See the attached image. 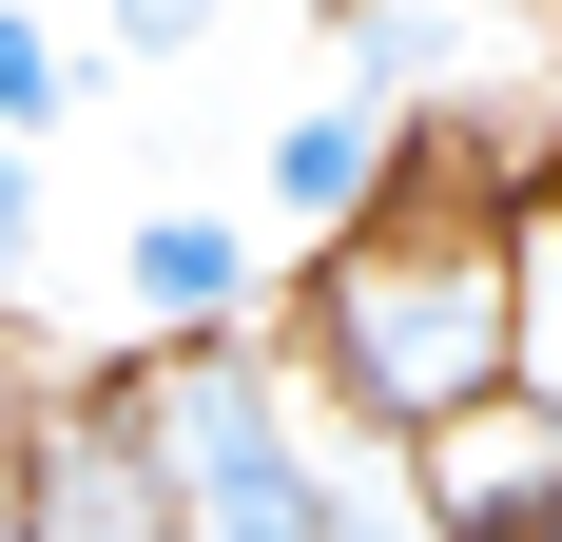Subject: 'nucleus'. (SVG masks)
<instances>
[{
	"mask_svg": "<svg viewBox=\"0 0 562 542\" xmlns=\"http://www.w3.org/2000/svg\"><path fill=\"white\" fill-rule=\"evenodd\" d=\"M116 407L156 445V542H349V465H369V445H349L252 329L116 369Z\"/></svg>",
	"mask_w": 562,
	"mask_h": 542,
	"instance_id": "1",
	"label": "nucleus"
},
{
	"mask_svg": "<svg viewBox=\"0 0 562 542\" xmlns=\"http://www.w3.org/2000/svg\"><path fill=\"white\" fill-rule=\"evenodd\" d=\"M524 387V252H485V214L349 233L330 252V407L349 427H465Z\"/></svg>",
	"mask_w": 562,
	"mask_h": 542,
	"instance_id": "2",
	"label": "nucleus"
},
{
	"mask_svg": "<svg viewBox=\"0 0 562 542\" xmlns=\"http://www.w3.org/2000/svg\"><path fill=\"white\" fill-rule=\"evenodd\" d=\"M40 116H58V39L0 0V136H40Z\"/></svg>",
	"mask_w": 562,
	"mask_h": 542,
	"instance_id": "7",
	"label": "nucleus"
},
{
	"mask_svg": "<svg viewBox=\"0 0 562 542\" xmlns=\"http://www.w3.org/2000/svg\"><path fill=\"white\" fill-rule=\"evenodd\" d=\"M389 174H407V116L389 98H311V116H272V214H311V233H369L389 214Z\"/></svg>",
	"mask_w": 562,
	"mask_h": 542,
	"instance_id": "5",
	"label": "nucleus"
},
{
	"mask_svg": "<svg viewBox=\"0 0 562 542\" xmlns=\"http://www.w3.org/2000/svg\"><path fill=\"white\" fill-rule=\"evenodd\" d=\"M116 291H136V329H156V349H214V329H233V214H136Z\"/></svg>",
	"mask_w": 562,
	"mask_h": 542,
	"instance_id": "6",
	"label": "nucleus"
},
{
	"mask_svg": "<svg viewBox=\"0 0 562 542\" xmlns=\"http://www.w3.org/2000/svg\"><path fill=\"white\" fill-rule=\"evenodd\" d=\"M214 20H233V0H116V39H136V58H194Z\"/></svg>",
	"mask_w": 562,
	"mask_h": 542,
	"instance_id": "8",
	"label": "nucleus"
},
{
	"mask_svg": "<svg viewBox=\"0 0 562 542\" xmlns=\"http://www.w3.org/2000/svg\"><path fill=\"white\" fill-rule=\"evenodd\" d=\"M0 523L20 542H156V445L116 387H58L40 427H0Z\"/></svg>",
	"mask_w": 562,
	"mask_h": 542,
	"instance_id": "3",
	"label": "nucleus"
},
{
	"mask_svg": "<svg viewBox=\"0 0 562 542\" xmlns=\"http://www.w3.org/2000/svg\"><path fill=\"white\" fill-rule=\"evenodd\" d=\"M349 542H427V523H407V485H389V465H349Z\"/></svg>",
	"mask_w": 562,
	"mask_h": 542,
	"instance_id": "10",
	"label": "nucleus"
},
{
	"mask_svg": "<svg viewBox=\"0 0 562 542\" xmlns=\"http://www.w3.org/2000/svg\"><path fill=\"white\" fill-rule=\"evenodd\" d=\"M20 252H40V156L0 136V291H20Z\"/></svg>",
	"mask_w": 562,
	"mask_h": 542,
	"instance_id": "9",
	"label": "nucleus"
},
{
	"mask_svg": "<svg viewBox=\"0 0 562 542\" xmlns=\"http://www.w3.org/2000/svg\"><path fill=\"white\" fill-rule=\"evenodd\" d=\"M407 523L427 542H543V387H505V407L407 445Z\"/></svg>",
	"mask_w": 562,
	"mask_h": 542,
	"instance_id": "4",
	"label": "nucleus"
}]
</instances>
